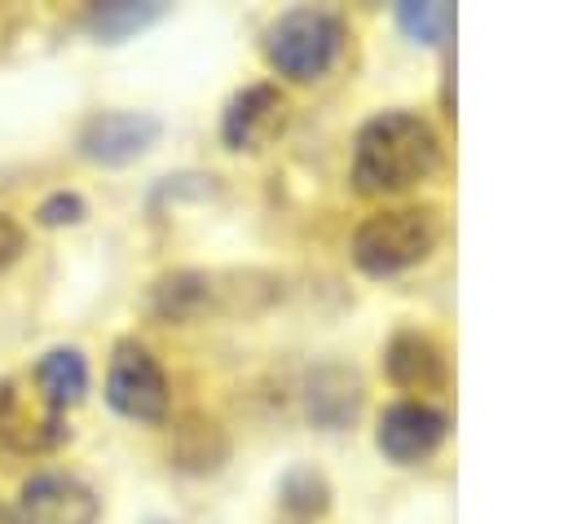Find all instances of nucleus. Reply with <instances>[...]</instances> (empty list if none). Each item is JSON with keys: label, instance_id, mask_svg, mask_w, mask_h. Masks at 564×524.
<instances>
[{"label": "nucleus", "instance_id": "obj_1", "mask_svg": "<svg viewBox=\"0 0 564 524\" xmlns=\"http://www.w3.org/2000/svg\"><path fill=\"white\" fill-rule=\"evenodd\" d=\"M441 163V141L427 119L410 110H383L361 123L352 141V181L361 194H401L427 181Z\"/></svg>", "mask_w": 564, "mask_h": 524}, {"label": "nucleus", "instance_id": "obj_2", "mask_svg": "<svg viewBox=\"0 0 564 524\" xmlns=\"http://www.w3.org/2000/svg\"><path fill=\"white\" fill-rule=\"evenodd\" d=\"M441 238V220L432 207H397V211H375L357 225L352 233V260L370 277L401 273L419 260L432 255Z\"/></svg>", "mask_w": 564, "mask_h": 524}, {"label": "nucleus", "instance_id": "obj_3", "mask_svg": "<svg viewBox=\"0 0 564 524\" xmlns=\"http://www.w3.org/2000/svg\"><path fill=\"white\" fill-rule=\"evenodd\" d=\"M344 48V22L326 9H291L269 22L264 31V57L286 79H317L330 70V62Z\"/></svg>", "mask_w": 564, "mask_h": 524}, {"label": "nucleus", "instance_id": "obj_4", "mask_svg": "<svg viewBox=\"0 0 564 524\" xmlns=\"http://www.w3.org/2000/svg\"><path fill=\"white\" fill-rule=\"evenodd\" d=\"M106 401L132 423H159L167 414V379L141 343H119L106 370Z\"/></svg>", "mask_w": 564, "mask_h": 524}, {"label": "nucleus", "instance_id": "obj_5", "mask_svg": "<svg viewBox=\"0 0 564 524\" xmlns=\"http://www.w3.org/2000/svg\"><path fill=\"white\" fill-rule=\"evenodd\" d=\"M97 493L62 471H44L31 476L9 511V524H93L97 520Z\"/></svg>", "mask_w": 564, "mask_h": 524}, {"label": "nucleus", "instance_id": "obj_6", "mask_svg": "<svg viewBox=\"0 0 564 524\" xmlns=\"http://www.w3.org/2000/svg\"><path fill=\"white\" fill-rule=\"evenodd\" d=\"M0 440L18 454H40L62 440V410H53L40 392H22L13 379L0 383Z\"/></svg>", "mask_w": 564, "mask_h": 524}, {"label": "nucleus", "instance_id": "obj_7", "mask_svg": "<svg viewBox=\"0 0 564 524\" xmlns=\"http://www.w3.org/2000/svg\"><path fill=\"white\" fill-rule=\"evenodd\" d=\"M159 137V119L141 114V110H106L93 114L79 132V154L93 163H128L137 154H145Z\"/></svg>", "mask_w": 564, "mask_h": 524}, {"label": "nucleus", "instance_id": "obj_8", "mask_svg": "<svg viewBox=\"0 0 564 524\" xmlns=\"http://www.w3.org/2000/svg\"><path fill=\"white\" fill-rule=\"evenodd\" d=\"M286 97L273 88V84H247L229 106H225V119H220V137L225 145L234 150H256L264 141H273L282 128H286Z\"/></svg>", "mask_w": 564, "mask_h": 524}, {"label": "nucleus", "instance_id": "obj_9", "mask_svg": "<svg viewBox=\"0 0 564 524\" xmlns=\"http://www.w3.org/2000/svg\"><path fill=\"white\" fill-rule=\"evenodd\" d=\"M445 440V414L427 401H397L379 418V449L392 462H423Z\"/></svg>", "mask_w": 564, "mask_h": 524}, {"label": "nucleus", "instance_id": "obj_10", "mask_svg": "<svg viewBox=\"0 0 564 524\" xmlns=\"http://www.w3.org/2000/svg\"><path fill=\"white\" fill-rule=\"evenodd\" d=\"M383 370L397 387L405 392H441L449 383V365L445 352L432 335L423 330H397L383 348Z\"/></svg>", "mask_w": 564, "mask_h": 524}, {"label": "nucleus", "instance_id": "obj_11", "mask_svg": "<svg viewBox=\"0 0 564 524\" xmlns=\"http://www.w3.org/2000/svg\"><path fill=\"white\" fill-rule=\"evenodd\" d=\"M84 387H88V365H84V357L75 348H53V352L40 357V365H35V392L53 410L75 405L84 396Z\"/></svg>", "mask_w": 564, "mask_h": 524}, {"label": "nucleus", "instance_id": "obj_12", "mask_svg": "<svg viewBox=\"0 0 564 524\" xmlns=\"http://www.w3.org/2000/svg\"><path fill=\"white\" fill-rule=\"evenodd\" d=\"M207 299H212V282L203 273H189V269L159 277L150 291V308L163 321H194L207 308Z\"/></svg>", "mask_w": 564, "mask_h": 524}, {"label": "nucleus", "instance_id": "obj_13", "mask_svg": "<svg viewBox=\"0 0 564 524\" xmlns=\"http://www.w3.org/2000/svg\"><path fill=\"white\" fill-rule=\"evenodd\" d=\"M225 458V436L212 418H185L176 427V462L185 471H212Z\"/></svg>", "mask_w": 564, "mask_h": 524}, {"label": "nucleus", "instance_id": "obj_14", "mask_svg": "<svg viewBox=\"0 0 564 524\" xmlns=\"http://www.w3.org/2000/svg\"><path fill=\"white\" fill-rule=\"evenodd\" d=\"M278 498H282V506L291 511V515H322L326 506H330V484H326V476L322 471H313V467H291L286 476H282V484H278Z\"/></svg>", "mask_w": 564, "mask_h": 524}, {"label": "nucleus", "instance_id": "obj_15", "mask_svg": "<svg viewBox=\"0 0 564 524\" xmlns=\"http://www.w3.org/2000/svg\"><path fill=\"white\" fill-rule=\"evenodd\" d=\"M397 22H401L405 35H414V40H423V44H441V40L454 31V9L441 4V0H423V4L410 0V4L397 9Z\"/></svg>", "mask_w": 564, "mask_h": 524}, {"label": "nucleus", "instance_id": "obj_16", "mask_svg": "<svg viewBox=\"0 0 564 524\" xmlns=\"http://www.w3.org/2000/svg\"><path fill=\"white\" fill-rule=\"evenodd\" d=\"M150 18H159V4H145V9H132V4H110V9H97L93 13V26H97V35H123V31H132V26H141V22H150Z\"/></svg>", "mask_w": 564, "mask_h": 524}, {"label": "nucleus", "instance_id": "obj_17", "mask_svg": "<svg viewBox=\"0 0 564 524\" xmlns=\"http://www.w3.org/2000/svg\"><path fill=\"white\" fill-rule=\"evenodd\" d=\"M40 225H75L79 216H84V203H79V194H48L44 203H40Z\"/></svg>", "mask_w": 564, "mask_h": 524}, {"label": "nucleus", "instance_id": "obj_18", "mask_svg": "<svg viewBox=\"0 0 564 524\" xmlns=\"http://www.w3.org/2000/svg\"><path fill=\"white\" fill-rule=\"evenodd\" d=\"M22 247H26V238H22L18 220H9V216L0 211V269H9V264L22 255Z\"/></svg>", "mask_w": 564, "mask_h": 524}]
</instances>
